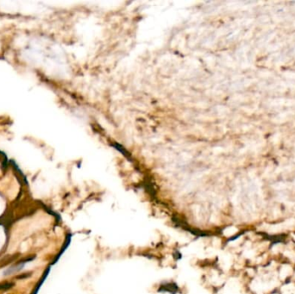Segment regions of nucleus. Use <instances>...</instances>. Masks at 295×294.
Masks as SVG:
<instances>
[{
  "label": "nucleus",
  "instance_id": "nucleus-1",
  "mask_svg": "<svg viewBox=\"0 0 295 294\" xmlns=\"http://www.w3.org/2000/svg\"><path fill=\"white\" fill-rule=\"evenodd\" d=\"M15 260V255H12L11 257H7V258H4L3 260L0 261V268L1 267H4L9 264H11L12 261Z\"/></svg>",
  "mask_w": 295,
  "mask_h": 294
},
{
  "label": "nucleus",
  "instance_id": "nucleus-2",
  "mask_svg": "<svg viewBox=\"0 0 295 294\" xmlns=\"http://www.w3.org/2000/svg\"><path fill=\"white\" fill-rule=\"evenodd\" d=\"M13 285H14V284L11 282L0 283V291H6V290H9V289L12 288Z\"/></svg>",
  "mask_w": 295,
  "mask_h": 294
}]
</instances>
